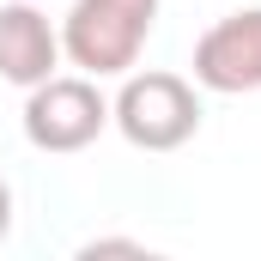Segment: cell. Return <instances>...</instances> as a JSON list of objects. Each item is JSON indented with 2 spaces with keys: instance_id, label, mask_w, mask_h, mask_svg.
<instances>
[{
  "instance_id": "cell-3",
  "label": "cell",
  "mask_w": 261,
  "mask_h": 261,
  "mask_svg": "<svg viewBox=\"0 0 261 261\" xmlns=\"http://www.w3.org/2000/svg\"><path fill=\"white\" fill-rule=\"evenodd\" d=\"M110 128V97L91 73H49L24 91V140L37 152H85Z\"/></svg>"
},
{
  "instance_id": "cell-2",
  "label": "cell",
  "mask_w": 261,
  "mask_h": 261,
  "mask_svg": "<svg viewBox=\"0 0 261 261\" xmlns=\"http://www.w3.org/2000/svg\"><path fill=\"white\" fill-rule=\"evenodd\" d=\"M158 0H73L61 18V55L91 79H122L140 67Z\"/></svg>"
},
{
  "instance_id": "cell-6",
  "label": "cell",
  "mask_w": 261,
  "mask_h": 261,
  "mask_svg": "<svg viewBox=\"0 0 261 261\" xmlns=\"http://www.w3.org/2000/svg\"><path fill=\"white\" fill-rule=\"evenodd\" d=\"M97 255H146V243H134V237H91V243H79V261H97Z\"/></svg>"
},
{
  "instance_id": "cell-5",
  "label": "cell",
  "mask_w": 261,
  "mask_h": 261,
  "mask_svg": "<svg viewBox=\"0 0 261 261\" xmlns=\"http://www.w3.org/2000/svg\"><path fill=\"white\" fill-rule=\"evenodd\" d=\"M61 61H67L61 55V31L49 24V12L31 6V0H6L0 6V79L18 85V91H31Z\"/></svg>"
},
{
  "instance_id": "cell-1",
  "label": "cell",
  "mask_w": 261,
  "mask_h": 261,
  "mask_svg": "<svg viewBox=\"0 0 261 261\" xmlns=\"http://www.w3.org/2000/svg\"><path fill=\"white\" fill-rule=\"evenodd\" d=\"M110 122L122 128L128 146L140 152H176L200 134V97L195 79L182 73H164V67H128L122 73V91L110 97Z\"/></svg>"
},
{
  "instance_id": "cell-7",
  "label": "cell",
  "mask_w": 261,
  "mask_h": 261,
  "mask_svg": "<svg viewBox=\"0 0 261 261\" xmlns=\"http://www.w3.org/2000/svg\"><path fill=\"white\" fill-rule=\"evenodd\" d=\"M12 237V189H6V176H0V243Z\"/></svg>"
},
{
  "instance_id": "cell-4",
  "label": "cell",
  "mask_w": 261,
  "mask_h": 261,
  "mask_svg": "<svg viewBox=\"0 0 261 261\" xmlns=\"http://www.w3.org/2000/svg\"><path fill=\"white\" fill-rule=\"evenodd\" d=\"M195 85L219 97H249L261 91V6L225 12L195 37Z\"/></svg>"
}]
</instances>
